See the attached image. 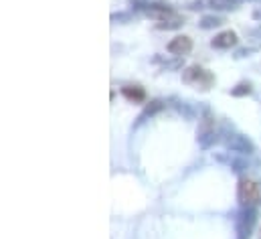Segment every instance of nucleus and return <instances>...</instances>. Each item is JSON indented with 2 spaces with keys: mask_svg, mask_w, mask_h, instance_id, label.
Segmentation results:
<instances>
[{
  "mask_svg": "<svg viewBox=\"0 0 261 239\" xmlns=\"http://www.w3.org/2000/svg\"><path fill=\"white\" fill-rule=\"evenodd\" d=\"M182 83H186V85H190L199 91H209L215 85V75L205 67L190 65L182 71Z\"/></svg>",
  "mask_w": 261,
  "mask_h": 239,
  "instance_id": "1",
  "label": "nucleus"
},
{
  "mask_svg": "<svg viewBox=\"0 0 261 239\" xmlns=\"http://www.w3.org/2000/svg\"><path fill=\"white\" fill-rule=\"evenodd\" d=\"M237 201L243 207H255L261 203V185L251 178H241L237 185Z\"/></svg>",
  "mask_w": 261,
  "mask_h": 239,
  "instance_id": "2",
  "label": "nucleus"
},
{
  "mask_svg": "<svg viewBox=\"0 0 261 239\" xmlns=\"http://www.w3.org/2000/svg\"><path fill=\"white\" fill-rule=\"evenodd\" d=\"M255 221H257L255 207H245L237 217V239H251Z\"/></svg>",
  "mask_w": 261,
  "mask_h": 239,
  "instance_id": "3",
  "label": "nucleus"
},
{
  "mask_svg": "<svg viewBox=\"0 0 261 239\" xmlns=\"http://www.w3.org/2000/svg\"><path fill=\"white\" fill-rule=\"evenodd\" d=\"M225 146L229 152H237V154H253L255 152V144L243 134H231L225 140Z\"/></svg>",
  "mask_w": 261,
  "mask_h": 239,
  "instance_id": "4",
  "label": "nucleus"
},
{
  "mask_svg": "<svg viewBox=\"0 0 261 239\" xmlns=\"http://www.w3.org/2000/svg\"><path fill=\"white\" fill-rule=\"evenodd\" d=\"M192 51V39L186 37V35H180V37H174L170 43H168V53L176 55V57H184Z\"/></svg>",
  "mask_w": 261,
  "mask_h": 239,
  "instance_id": "5",
  "label": "nucleus"
},
{
  "mask_svg": "<svg viewBox=\"0 0 261 239\" xmlns=\"http://www.w3.org/2000/svg\"><path fill=\"white\" fill-rule=\"evenodd\" d=\"M142 9L146 11V15H148L150 19H154V21H158V23L168 21L170 17H174V11H172L170 7H166V5H146V7H142Z\"/></svg>",
  "mask_w": 261,
  "mask_h": 239,
  "instance_id": "6",
  "label": "nucleus"
},
{
  "mask_svg": "<svg viewBox=\"0 0 261 239\" xmlns=\"http://www.w3.org/2000/svg\"><path fill=\"white\" fill-rule=\"evenodd\" d=\"M237 33L235 31H223V33H219L213 41H211V47L213 49H231V47H235L237 45Z\"/></svg>",
  "mask_w": 261,
  "mask_h": 239,
  "instance_id": "7",
  "label": "nucleus"
},
{
  "mask_svg": "<svg viewBox=\"0 0 261 239\" xmlns=\"http://www.w3.org/2000/svg\"><path fill=\"white\" fill-rule=\"evenodd\" d=\"M121 95L127 101H134V103H142L146 99V91L140 85H123L121 87Z\"/></svg>",
  "mask_w": 261,
  "mask_h": 239,
  "instance_id": "8",
  "label": "nucleus"
},
{
  "mask_svg": "<svg viewBox=\"0 0 261 239\" xmlns=\"http://www.w3.org/2000/svg\"><path fill=\"white\" fill-rule=\"evenodd\" d=\"M164 107V103L160 101V99H152L150 103H146V107H144V111L138 115V122H136V126H140V124H144L146 122V117H150V115H154V113H158L160 109Z\"/></svg>",
  "mask_w": 261,
  "mask_h": 239,
  "instance_id": "9",
  "label": "nucleus"
},
{
  "mask_svg": "<svg viewBox=\"0 0 261 239\" xmlns=\"http://www.w3.org/2000/svg\"><path fill=\"white\" fill-rule=\"evenodd\" d=\"M225 23H227V21H225L223 17L207 15V17H203V19H201L199 27H201V29H217V27H221V25H225Z\"/></svg>",
  "mask_w": 261,
  "mask_h": 239,
  "instance_id": "10",
  "label": "nucleus"
},
{
  "mask_svg": "<svg viewBox=\"0 0 261 239\" xmlns=\"http://www.w3.org/2000/svg\"><path fill=\"white\" fill-rule=\"evenodd\" d=\"M154 61L156 63H160L164 69H168V71H176V69H182V65H184V59L182 57H176V59H162V57H154Z\"/></svg>",
  "mask_w": 261,
  "mask_h": 239,
  "instance_id": "11",
  "label": "nucleus"
},
{
  "mask_svg": "<svg viewBox=\"0 0 261 239\" xmlns=\"http://www.w3.org/2000/svg\"><path fill=\"white\" fill-rule=\"evenodd\" d=\"M182 25H184V19H182V17H178V15H174V17H170L168 21L158 23V25H156V29H160V31H170V29H180Z\"/></svg>",
  "mask_w": 261,
  "mask_h": 239,
  "instance_id": "12",
  "label": "nucleus"
},
{
  "mask_svg": "<svg viewBox=\"0 0 261 239\" xmlns=\"http://www.w3.org/2000/svg\"><path fill=\"white\" fill-rule=\"evenodd\" d=\"M209 5L213 9H217V11H233V9H237L241 5V0H211Z\"/></svg>",
  "mask_w": 261,
  "mask_h": 239,
  "instance_id": "13",
  "label": "nucleus"
},
{
  "mask_svg": "<svg viewBox=\"0 0 261 239\" xmlns=\"http://www.w3.org/2000/svg\"><path fill=\"white\" fill-rule=\"evenodd\" d=\"M253 91V87H251V83H247V81H243V83H237L233 89H231V95L233 97H245V95H249Z\"/></svg>",
  "mask_w": 261,
  "mask_h": 239,
  "instance_id": "14",
  "label": "nucleus"
},
{
  "mask_svg": "<svg viewBox=\"0 0 261 239\" xmlns=\"http://www.w3.org/2000/svg\"><path fill=\"white\" fill-rule=\"evenodd\" d=\"M219 140V136H217V132L213 130V132H207V134H201L199 136V144H201V148H211L215 142Z\"/></svg>",
  "mask_w": 261,
  "mask_h": 239,
  "instance_id": "15",
  "label": "nucleus"
},
{
  "mask_svg": "<svg viewBox=\"0 0 261 239\" xmlns=\"http://www.w3.org/2000/svg\"><path fill=\"white\" fill-rule=\"evenodd\" d=\"M259 51V47H245V49H237L235 51V59H245V57H251L253 53H257Z\"/></svg>",
  "mask_w": 261,
  "mask_h": 239,
  "instance_id": "16",
  "label": "nucleus"
},
{
  "mask_svg": "<svg viewBox=\"0 0 261 239\" xmlns=\"http://www.w3.org/2000/svg\"><path fill=\"white\" fill-rule=\"evenodd\" d=\"M178 111H180L184 117H192V109L188 107V103H182V105H178Z\"/></svg>",
  "mask_w": 261,
  "mask_h": 239,
  "instance_id": "17",
  "label": "nucleus"
},
{
  "mask_svg": "<svg viewBox=\"0 0 261 239\" xmlns=\"http://www.w3.org/2000/svg\"><path fill=\"white\" fill-rule=\"evenodd\" d=\"M129 19V15H123V13H119V15H111V21H127Z\"/></svg>",
  "mask_w": 261,
  "mask_h": 239,
  "instance_id": "18",
  "label": "nucleus"
},
{
  "mask_svg": "<svg viewBox=\"0 0 261 239\" xmlns=\"http://www.w3.org/2000/svg\"><path fill=\"white\" fill-rule=\"evenodd\" d=\"M251 17H253V21H261V7H259V9H255Z\"/></svg>",
  "mask_w": 261,
  "mask_h": 239,
  "instance_id": "19",
  "label": "nucleus"
},
{
  "mask_svg": "<svg viewBox=\"0 0 261 239\" xmlns=\"http://www.w3.org/2000/svg\"><path fill=\"white\" fill-rule=\"evenodd\" d=\"M259 239H261V237H259Z\"/></svg>",
  "mask_w": 261,
  "mask_h": 239,
  "instance_id": "20",
  "label": "nucleus"
}]
</instances>
